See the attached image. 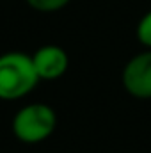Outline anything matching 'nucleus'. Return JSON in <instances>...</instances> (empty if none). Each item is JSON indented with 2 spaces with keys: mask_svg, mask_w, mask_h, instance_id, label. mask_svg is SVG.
Returning a JSON list of instances; mask_svg holds the SVG:
<instances>
[{
  "mask_svg": "<svg viewBox=\"0 0 151 153\" xmlns=\"http://www.w3.org/2000/svg\"><path fill=\"white\" fill-rule=\"evenodd\" d=\"M39 84L32 55L5 52L0 55V100L16 102L30 94Z\"/></svg>",
  "mask_w": 151,
  "mask_h": 153,
  "instance_id": "1",
  "label": "nucleus"
},
{
  "mask_svg": "<svg viewBox=\"0 0 151 153\" xmlns=\"http://www.w3.org/2000/svg\"><path fill=\"white\" fill-rule=\"evenodd\" d=\"M13 134L23 144H39L57 128V114L46 103H27L13 117Z\"/></svg>",
  "mask_w": 151,
  "mask_h": 153,
  "instance_id": "2",
  "label": "nucleus"
},
{
  "mask_svg": "<svg viewBox=\"0 0 151 153\" xmlns=\"http://www.w3.org/2000/svg\"><path fill=\"white\" fill-rule=\"evenodd\" d=\"M121 82L124 91L137 100H151V50L135 53L123 68Z\"/></svg>",
  "mask_w": 151,
  "mask_h": 153,
  "instance_id": "3",
  "label": "nucleus"
},
{
  "mask_svg": "<svg viewBox=\"0 0 151 153\" xmlns=\"http://www.w3.org/2000/svg\"><path fill=\"white\" fill-rule=\"evenodd\" d=\"M39 80H57L70 68V55L59 45H43L32 53Z\"/></svg>",
  "mask_w": 151,
  "mask_h": 153,
  "instance_id": "4",
  "label": "nucleus"
},
{
  "mask_svg": "<svg viewBox=\"0 0 151 153\" xmlns=\"http://www.w3.org/2000/svg\"><path fill=\"white\" fill-rule=\"evenodd\" d=\"M27 5L38 13H57L64 9L71 0H25Z\"/></svg>",
  "mask_w": 151,
  "mask_h": 153,
  "instance_id": "5",
  "label": "nucleus"
},
{
  "mask_svg": "<svg viewBox=\"0 0 151 153\" xmlns=\"http://www.w3.org/2000/svg\"><path fill=\"white\" fill-rule=\"evenodd\" d=\"M135 36L139 39V43L144 46V48H150L151 50V11H148L137 23V29H135Z\"/></svg>",
  "mask_w": 151,
  "mask_h": 153,
  "instance_id": "6",
  "label": "nucleus"
}]
</instances>
